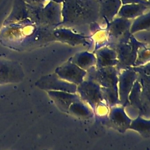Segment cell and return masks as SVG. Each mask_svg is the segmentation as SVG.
<instances>
[{"instance_id":"1","label":"cell","mask_w":150,"mask_h":150,"mask_svg":"<svg viewBox=\"0 0 150 150\" xmlns=\"http://www.w3.org/2000/svg\"><path fill=\"white\" fill-rule=\"evenodd\" d=\"M52 98L62 109L67 110L71 104L74 101L76 97L63 91H52L50 93Z\"/></svg>"},{"instance_id":"2","label":"cell","mask_w":150,"mask_h":150,"mask_svg":"<svg viewBox=\"0 0 150 150\" xmlns=\"http://www.w3.org/2000/svg\"><path fill=\"white\" fill-rule=\"evenodd\" d=\"M84 72L82 71L78 67L73 66H67L64 68H62L59 73L60 76L65 78L70 81L74 82H78L80 81L83 75Z\"/></svg>"},{"instance_id":"6","label":"cell","mask_w":150,"mask_h":150,"mask_svg":"<svg viewBox=\"0 0 150 150\" xmlns=\"http://www.w3.org/2000/svg\"><path fill=\"white\" fill-rule=\"evenodd\" d=\"M117 2L118 0H107L104 6V12L106 13L110 8L109 12H110L111 14L114 13L117 11V9H118V6H117Z\"/></svg>"},{"instance_id":"3","label":"cell","mask_w":150,"mask_h":150,"mask_svg":"<svg viewBox=\"0 0 150 150\" xmlns=\"http://www.w3.org/2000/svg\"><path fill=\"white\" fill-rule=\"evenodd\" d=\"M81 93L84 97L91 103H96L100 98V95L97 88L92 84H85L81 87Z\"/></svg>"},{"instance_id":"4","label":"cell","mask_w":150,"mask_h":150,"mask_svg":"<svg viewBox=\"0 0 150 150\" xmlns=\"http://www.w3.org/2000/svg\"><path fill=\"white\" fill-rule=\"evenodd\" d=\"M42 83H47V84H43L42 87L43 88H54V89H59V90H62V88L60 87V86L64 89V91L67 90L69 91L66 88H65L66 87H71V88H74V86L72 84H65L63 81H61L60 80H59L57 79H56V77H53L52 76L51 77H47L46 79L43 80V81H42Z\"/></svg>"},{"instance_id":"5","label":"cell","mask_w":150,"mask_h":150,"mask_svg":"<svg viewBox=\"0 0 150 150\" xmlns=\"http://www.w3.org/2000/svg\"><path fill=\"white\" fill-rule=\"evenodd\" d=\"M144 8L143 7V5H132L131 6L128 5L121 9L120 13H122V16L125 17L132 18L141 13V12L144 10Z\"/></svg>"}]
</instances>
